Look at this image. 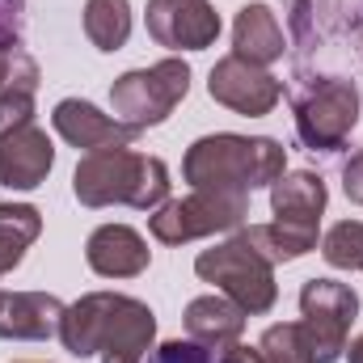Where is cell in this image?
I'll list each match as a JSON object with an SVG mask.
<instances>
[{"label": "cell", "instance_id": "obj_3", "mask_svg": "<svg viewBox=\"0 0 363 363\" xmlns=\"http://www.w3.org/2000/svg\"><path fill=\"white\" fill-rule=\"evenodd\" d=\"M72 194L81 199V207L157 211L169 199V169L161 157L131 152V148L85 152L77 174H72Z\"/></svg>", "mask_w": 363, "mask_h": 363}, {"label": "cell", "instance_id": "obj_8", "mask_svg": "<svg viewBox=\"0 0 363 363\" xmlns=\"http://www.w3.org/2000/svg\"><path fill=\"white\" fill-rule=\"evenodd\" d=\"M207 93L220 106H228V110H237L245 118H262L283 101V81L267 68L241 60V55H224L207 77Z\"/></svg>", "mask_w": 363, "mask_h": 363}, {"label": "cell", "instance_id": "obj_7", "mask_svg": "<svg viewBox=\"0 0 363 363\" xmlns=\"http://www.w3.org/2000/svg\"><path fill=\"white\" fill-rule=\"evenodd\" d=\"M186 93H190V64L169 55V60H161L152 68L123 72L110 85V106H114V118H123V123L144 131V127L165 123Z\"/></svg>", "mask_w": 363, "mask_h": 363}, {"label": "cell", "instance_id": "obj_24", "mask_svg": "<svg viewBox=\"0 0 363 363\" xmlns=\"http://www.w3.org/2000/svg\"><path fill=\"white\" fill-rule=\"evenodd\" d=\"M34 123V89H4L0 93V135Z\"/></svg>", "mask_w": 363, "mask_h": 363}, {"label": "cell", "instance_id": "obj_6", "mask_svg": "<svg viewBox=\"0 0 363 363\" xmlns=\"http://www.w3.org/2000/svg\"><path fill=\"white\" fill-rule=\"evenodd\" d=\"M250 216V194H228V190H194L186 199H165L148 216V233L161 245H186L199 237L233 233Z\"/></svg>", "mask_w": 363, "mask_h": 363}, {"label": "cell", "instance_id": "obj_31", "mask_svg": "<svg viewBox=\"0 0 363 363\" xmlns=\"http://www.w3.org/2000/svg\"><path fill=\"white\" fill-rule=\"evenodd\" d=\"M359 271H363V267H359Z\"/></svg>", "mask_w": 363, "mask_h": 363}, {"label": "cell", "instance_id": "obj_9", "mask_svg": "<svg viewBox=\"0 0 363 363\" xmlns=\"http://www.w3.org/2000/svg\"><path fill=\"white\" fill-rule=\"evenodd\" d=\"M51 127L60 131L64 144H72L77 152H106V148H131L140 140V127L114 118V114H101L93 101L85 97H64L55 110H51Z\"/></svg>", "mask_w": 363, "mask_h": 363}, {"label": "cell", "instance_id": "obj_30", "mask_svg": "<svg viewBox=\"0 0 363 363\" xmlns=\"http://www.w3.org/2000/svg\"><path fill=\"white\" fill-rule=\"evenodd\" d=\"M0 300H4V291H0Z\"/></svg>", "mask_w": 363, "mask_h": 363}, {"label": "cell", "instance_id": "obj_14", "mask_svg": "<svg viewBox=\"0 0 363 363\" xmlns=\"http://www.w3.org/2000/svg\"><path fill=\"white\" fill-rule=\"evenodd\" d=\"M283 51H287V38H283V26L271 13V4H262V0L245 4L233 21V55H241L258 68H271L274 60H283Z\"/></svg>", "mask_w": 363, "mask_h": 363}, {"label": "cell", "instance_id": "obj_17", "mask_svg": "<svg viewBox=\"0 0 363 363\" xmlns=\"http://www.w3.org/2000/svg\"><path fill=\"white\" fill-rule=\"evenodd\" d=\"M241 237L271 262H296L304 254L317 250V224H287V220H271V224H250L241 228Z\"/></svg>", "mask_w": 363, "mask_h": 363}, {"label": "cell", "instance_id": "obj_15", "mask_svg": "<svg viewBox=\"0 0 363 363\" xmlns=\"http://www.w3.org/2000/svg\"><path fill=\"white\" fill-rule=\"evenodd\" d=\"M182 321H186V334L194 342H203L207 351H224V347L241 342V334H245V313L228 296H199V300H190Z\"/></svg>", "mask_w": 363, "mask_h": 363}, {"label": "cell", "instance_id": "obj_27", "mask_svg": "<svg viewBox=\"0 0 363 363\" xmlns=\"http://www.w3.org/2000/svg\"><path fill=\"white\" fill-rule=\"evenodd\" d=\"M342 190H347L351 203H359L363 207V148L359 152H351V161L342 165Z\"/></svg>", "mask_w": 363, "mask_h": 363}, {"label": "cell", "instance_id": "obj_12", "mask_svg": "<svg viewBox=\"0 0 363 363\" xmlns=\"http://www.w3.org/2000/svg\"><path fill=\"white\" fill-rule=\"evenodd\" d=\"M85 262L101 279H135V274L148 271L152 250L131 224H101L85 241Z\"/></svg>", "mask_w": 363, "mask_h": 363}, {"label": "cell", "instance_id": "obj_13", "mask_svg": "<svg viewBox=\"0 0 363 363\" xmlns=\"http://www.w3.org/2000/svg\"><path fill=\"white\" fill-rule=\"evenodd\" d=\"M64 308L51 291H4L0 300V338H13V342H47L60 334V321H64Z\"/></svg>", "mask_w": 363, "mask_h": 363}, {"label": "cell", "instance_id": "obj_5", "mask_svg": "<svg viewBox=\"0 0 363 363\" xmlns=\"http://www.w3.org/2000/svg\"><path fill=\"white\" fill-rule=\"evenodd\" d=\"M291 110L296 131L313 152H338L359 123V89L347 77H313L291 89Z\"/></svg>", "mask_w": 363, "mask_h": 363}, {"label": "cell", "instance_id": "obj_23", "mask_svg": "<svg viewBox=\"0 0 363 363\" xmlns=\"http://www.w3.org/2000/svg\"><path fill=\"white\" fill-rule=\"evenodd\" d=\"M4 89H38V64L21 51V43H0V93Z\"/></svg>", "mask_w": 363, "mask_h": 363}, {"label": "cell", "instance_id": "obj_16", "mask_svg": "<svg viewBox=\"0 0 363 363\" xmlns=\"http://www.w3.org/2000/svg\"><path fill=\"white\" fill-rule=\"evenodd\" d=\"M325 182L308 169H296V174H283L271 186V211L274 220H287V224H321V211H325Z\"/></svg>", "mask_w": 363, "mask_h": 363}, {"label": "cell", "instance_id": "obj_2", "mask_svg": "<svg viewBox=\"0 0 363 363\" xmlns=\"http://www.w3.org/2000/svg\"><path fill=\"white\" fill-rule=\"evenodd\" d=\"M287 169V152L271 135H233L216 131L186 148L182 178L194 190H228L250 194L258 186H274Z\"/></svg>", "mask_w": 363, "mask_h": 363}, {"label": "cell", "instance_id": "obj_29", "mask_svg": "<svg viewBox=\"0 0 363 363\" xmlns=\"http://www.w3.org/2000/svg\"><path fill=\"white\" fill-rule=\"evenodd\" d=\"M347 363H363V334L351 342V347H347Z\"/></svg>", "mask_w": 363, "mask_h": 363}, {"label": "cell", "instance_id": "obj_21", "mask_svg": "<svg viewBox=\"0 0 363 363\" xmlns=\"http://www.w3.org/2000/svg\"><path fill=\"white\" fill-rule=\"evenodd\" d=\"M321 258L334 271H359L363 267V220H342L321 237Z\"/></svg>", "mask_w": 363, "mask_h": 363}, {"label": "cell", "instance_id": "obj_18", "mask_svg": "<svg viewBox=\"0 0 363 363\" xmlns=\"http://www.w3.org/2000/svg\"><path fill=\"white\" fill-rule=\"evenodd\" d=\"M43 233V211L30 203H0V274L17 271Z\"/></svg>", "mask_w": 363, "mask_h": 363}, {"label": "cell", "instance_id": "obj_4", "mask_svg": "<svg viewBox=\"0 0 363 363\" xmlns=\"http://www.w3.org/2000/svg\"><path fill=\"white\" fill-rule=\"evenodd\" d=\"M194 274L203 283H216L220 296H228L245 317H262L271 313L279 300V283H274V267L237 233L211 250H203L194 258Z\"/></svg>", "mask_w": 363, "mask_h": 363}, {"label": "cell", "instance_id": "obj_19", "mask_svg": "<svg viewBox=\"0 0 363 363\" xmlns=\"http://www.w3.org/2000/svg\"><path fill=\"white\" fill-rule=\"evenodd\" d=\"M300 313L304 317H321V321H338L351 330L355 313H359V296L338 283V279H308L300 287Z\"/></svg>", "mask_w": 363, "mask_h": 363}, {"label": "cell", "instance_id": "obj_10", "mask_svg": "<svg viewBox=\"0 0 363 363\" xmlns=\"http://www.w3.org/2000/svg\"><path fill=\"white\" fill-rule=\"evenodd\" d=\"M148 34L169 51H207L220 38V13L207 0H148Z\"/></svg>", "mask_w": 363, "mask_h": 363}, {"label": "cell", "instance_id": "obj_28", "mask_svg": "<svg viewBox=\"0 0 363 363\" xmlns=\"http://www.w3.org/2000/svg\"><path fill=\"white\" fill-rule=\"evenodd\" d=\"M216 363H262V355H258V347L250 351V347L233 342V347H224V351H220V359H216Z\"/></svg>", "mask_w": 363, "mask_h": 363}, {"label": "cell", "instance_id": "obj_1", "mask_svg": "<svg viewBox=\"0 0 363 363\" xmlns=\"http://www.w3.org/2000/svg\"><path fill=\"white\" fill-rule=\"evenodd\" d=\"M157 338V317L144 300L118 291H89L64 308L60 342L77 359L101 355V363H144Z\"/></svg>", "mask_w": 363, "mask_h": 363}, {"label": "cell", "instance_id": "obj_20", "mask_svg": "<svg viewBox=\"0 0 363 363\" xmlns=\"http://www.w3.org/2000/svg\"><path fill=\"white\" fill-rule=\"evenodd\" d=\"M85 38L97 51H123L131 38V4L127 0H85Z\"/></svg>", "mask_w": 363, "mask_h": 363}, {"label": "cell", "instance_id": "obj_25", "mask_svg": "<svg viewBox=\"0 0 363 363\" xmlns=\"http://www.w3.org/2000/svg\"><path fill=\"white\" fill-rule=\"evenodd\" d=\"M144 363H216V351H207V347L194 342V338H169V342H161L157 351H148Z\"/></svg>", "mask_w": 363, "mask_h": 363}, {"label": "cell", "instance_id": "obj_26", "mask_svg": "<svg viewBox=\"0 0 363 363\" xmlns=\"http://www.w3.org/2000/svg\"><path fill=\"white\" fill-rule=\"evenodd\" d=\"M21 13H26V0H0V43L9 47L21 43Z\"/></svg>", "mask_w": 363, "mask_h": 363}, {"label": "cell", "instance_id": "obj_22", "mask_svg": "<svg viewBox=\"0 0 363 363\" xmlns=\"http://www.w3.org/2000/svg\"><path fill=\"white\" fill-rule=\"evenodd\" d=\"M258 355H262V363H308L304 338H300V321L271 325L262 334V342H258Z\"/></svg>", "mask_w": 363, "mask_h": 363}, {"label": "cell", "instance_id": "obj_11", "mask_svg": "<svg viewBox=\"0 0 363 363\" xmlns=\"http://www.w3.org/2000/svg\"><path fill=\"white\" fill-rule=\"evenodd\" d=\"M55 165V144L43 127H17L0 135V186L9 190H34L43 186Z\"/></svg>", "mask_w": 363, "mask_h": 363}]
</instances>
